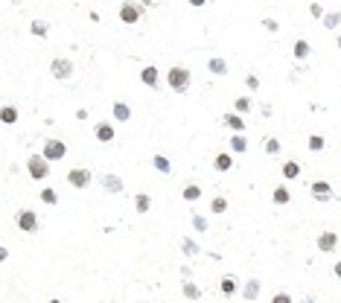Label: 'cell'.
<instances>
[{"mask_svg":"<svg viewBox=\"0 0 341 303\" xmlns=\"http://www.w3.org/2000/svg\"><path fill=\"white\" fill-rule=\"evenodd\" d=\"M166 85H169L175 93H184L187 88H189V70L181 67V64L169 67V73H166Z\"/></svg>","mask_w":341,"mask_h":303,"instance_id":"cell-1","label":"cell"},{"mask_svg":"<svg viewBox=\"0 0 341 303\" xmlns=\"http://www.w3.org/2000/svg\"><path fill=\"white\" fill-rule=\"evenodd\" d=\"M50 163H53V160H47L44 152H41V154H30L27 169H30V175L35 181H44V178H50Z\"/></svg>","mask_w":341,"mask_h":303,"instance_id":"cell-2","label":"cell"},{"mask_svg":"<svg viewBox=\"0 0 341 303\" xmlns=\"http://www.w3.org/2000/svg\"><path fill=\"white\" fill-rule=\"evenodd\" d=\"M140 18H143V6H137V3H131V0H125L123 6H120V21H123V24L134 27Z\"/></svg>","mask_w":341,"mask_h":303,"instance_id":"cell-3","label":"cell"},{"mask_svg":"<svg viewBox=\"0 0 341 303\" xmlns=\"http://www.w3.org/2000/svg\"><path fill=\"white\" fill-rule=\"evenodd\" d=\"M50 73H53V79H59V82L70 79V76H73V61H70V59H53Z\"/></svg>","mask_w":341,"mask_h":303,"instance_id":"cell-4","label":"cell"},{"mask_svg":"<svg viewBox=\"0 0 341 303\" xmlns=\"http://www.w3.org/2000/svg\"><path fill=\"white\" fill-rule=\"evenodd\" d=\"M15 225H18L21 230L32 233V230H38V216H35L32 210H21L18 216H15Z\"/></svg>","mask_w":341,"mask_h":303,"instance_id":"cell-5","label":"cell"},{"mask_svg":"<svg viewBox=\"0 0 341 303\" xmlns=\"http://www.w3.org/2000/svg\"><path fill=\"white\" fill-rule=\"evenodd\" d=\"M64 154H67V143H62V140H47L44 143V157L47 160H62Z\"/></svg>","mask_w":341,"mask_h":303,"instance_id":"cell-6","label":"cell"},{"mask_svg":"<svg viewBox=\"0 0 341 303\" xmlns=\"http://www.w3.org/2000/svg\"><path fill=\"white\" fill-rule=\"evenodd\" d=\"M67 184L76 187V189H85L91 184V169H70L67 172Z\"/></svg>","mask_w":341,"mask_h":303,"instance_id":"cell-7","label":"cell"},{"mask_svg":"<svg viewBox=\"0 0 341 303\" xmlns=\"http://www.w3.org/2000/svg\"><path fill=\"white\" fill-rule=\"evenodd\" d=\"M309 189H312V198H315V201H330V198H333V189H330L327 181H315Z\"/></svg>","mask_w":341,"mask_h":303,"instance_id":"cell-8","label":"cell"},{"mask_svg":"<svg viewBox=\"0 0 341 303\" xmlns=\"http://www.w3.org/2000/svg\"><path fill=\"white\" fill-rule=\"evenodd\" d=\"M93 134H96L99 143H111V140H114V125H111V122H96V131H93Z\"/></svg>","mask_w":341,"mask_h":303,"instance_id":"cell-9","label":"cell"},{"mask_svg":"<svg viewBox=\"0 0 341 303\" xmlns=\"http://www.w3.org/2000/svg\"><path fill=\"white\" fill-rule=\"evenodd\" d=\"M336 245H339V236H336L333 230H327V233H321V236H318V248H321L324 254L336 251Z\"/></svg>","mask_w":341,"mask_h":303,"instance_id":"cell-10","label":"cell"},{"mask_svg":"<svg viewBox=\"0 0 341 303\" xmlns=\"http://www.w3.org/2000/svg\"><path fill=\"white\" fill-rule=\"evenodd\" d=\"M292 53H295V59L298 61H303V59H309V53H312V47H309V41H295V47H292Z\"/></svg>","mask_w":341,"mask_h":303,"instance_id":"cell-11","label":"cell"},{"mask_svg":"<svg viewBox=\"0 0 341 303\" xmlns=\"http://www.w3.org/2000/svg\"><path fill=\"white\" fill-rule=\"evenodd\" d=\"M102 187H105L108 192H123V178H117V175H102Z\"/></svg>","mask_w":341,"mask_h":303,"instance_id":"cell-12","label":"cell"},{"mask_svg":"<svg viewBox=\"0 0 341 303\" xmlns=\"http://www.w3.org/2000/svg\"><path fill=\"white\" fill-rule=\"evenodd\" d=\"M213 166H216V172H227V169L233 166V157L222 152V154H216V157H213Z\"/></svg>","mask_w":341,"mask_h":303,"instance_id":"cell-13","label":"cell"},{"mask_svg":"<svg viewBox=\"0 0 341 303\" xmlns=\"http://www.w3.org/2000/svg\"><path fill=\"white\" fill-rule=\"evenodd\" d=\"M140 79H143V85H149V88H157V67H143V73H140Z\"/></svg>","mask_w":341,"mask_h":303,"instance_id":"cell-14","label":"cell"},{"mask_svg":"<svg viewBox=\"0 0 341 303\" xmlns=\"http://www.w3.org/2000/svg\"><path fill=\"white\" fill-rule=\"evenodd\" d=\"M114 117H117L120 122H128L131 120V108H128L125 102H114Z\"/></svg>","mask_w":341,"mask_h":303,"instance_id":"cell-15","label":"cell"},{"mask_svg":"<svg viewBox=\"0 0 341 303\" xmlns=\"http://www.w3.org/2000/svg\"><path fill=\"white\" fill-rule=\"evenodd\" d=\"M219 289H222V295H227V298H230V295H236V280H233V277L227 274V277H222Z\"/></svg>","mask_w":341,"mask_h":303,"instance_id":"cell-16","label":"cell"},{"mask_svg":"<svg viewBox=\"0 0 341 303\" xmlns=\"http://www.w3.org/2000/svg\"><path fill=\"white\" fill-rule=\"evenodd\" d=\"M339 24H341V12H339V9H336V12H327V15H324V30H336Z\"/></svg>","mask_w":341,"mask_h":303,"instance_id":"cell-17","label":"cell"},{"mask_svg":"<svg viewBox=\"0 0 341 303\" xmlns=\"http://www.w3.org/2000/svg\"><path fill=\"white\" fill-rule=\"evenodd\" d=\"M225 125L233 128V131H242V128H245V122H242L239 114H225Z\"/></svg>","mask_w":341,"mask_h":303,"instance_id":"cell-18","label":"cell"},{"mask_svg":"<svg viewBox=\"0 0 341 303\" xmlns=\"http://www.w3.org/2000/svg\"><path fill=\"white\" fill-rule=\"evenodd\" d=\"M242 298L245 301H257L260 298V280H251L248 286H245V292H242Z\"/></svg>","mask_w":341,"mask_h":303,"instance_id":"cell-19","label":"cell"},{"mask_svg":"<svg viewBox=\"0 0 341 303\" xmlns=\"http://www.w3.org/2000/svg\"><path fill=\"white\" fill-rule=\"evenodd\" d=\"M207 67H210L216 76H225V73H227V61H225V59H210V61H207Z\"/></svg>","mask_w":341,"mask_h":303,"instance_id":"cell-20","label":"cell"},{"mask_svg":"<svg viewBox=\"0 0 341 303\" xmlns=\"http://www.w3.org/2000/svg\"><path fill=\"white\" fill-rule=\"evenodd\" d=\"M298 175H301V166L295 160H286L283 163V178H298Z\"/></svg>","mask_w":341,"mask_h":303,"instance_id":"cell-21","label":"cell"},{"mask_svg":"<svg viewBox=\"0 0 341 303\" xmlns=\"http://www.w3.org/2000/svg\"><path fill=\"white\" fill-rule=\"evenodd\" d=\"M30 30H32V35H35V38H47L50 27H47L44 21H32V24H30Z\"/></svg>","mask_w":341,"mask_h":303,"instance_id":"cell-22","label":"cell"},{"mask_svg":"<svg viewBox=\"0 0 341 303\" xmlns=\"http://www.w3.org/2000/svg\"><path fill=\"white\" fill-rule=\"evenodd\" d=\"M149 204H152V198H149L146 192H140V195L134 198V210H137V213H146V210H149Z\"/></svg>","mask_w":341,"mask_h":303,"instance_id":"cell-23","label":"cell"},{"mask_svg":"<svg viewBox=\"0 0 341 303\" xmlns=\"http://www.w3.org/2000/svg\"><path fill=\"white\" fill-rule=\"evenodd\" d=\"M0 120L6 122V125H12V122L18 120V111H15V108H12V105H6V108H3V111H0Z\"/></svg>","mask_w":341,"mask_h":303,"instance_id":"cell-24","label":"cell"},{"mask_svg":"<svg viewBox=\"0 0 341 303\" xmlns=\"http://www.w3.org/2000/svg\"><path fill=\"white\" fill-rule=\"evenodd\" d=\"M230 149L233 152H245L248 149V140H245L242 134H233V137H230Z\"/></svg>","mask_w":341,"mask_h":303,"instance_id":"cell-25","label":"cell"},{"mask_svg":"<svg viewBox=\"0 0 341 303\" xmlns=\"http://www.w3.org/2000/svg\"><path fill=\"white\" fill-rule=\"evenodd\" d=\"M155 169H160L163 175H169V172H172V163H169L163 154H155Z\"/></svg>","mask_w":341,"mask_h":303,"instance_id":"cell-26","label":"cell"},{"mask_svg":"<svg viewBox=\"0 0 341 303\" xmlns=\"http://www.w3.org/2000/svg\"><path fill=\"white\" fill-rule=\"evenodd\" d=\"M195 198H201V187H195V184L184 187V201H195Z\"/></svg>","mask_w":341,"mask_h":303,"instance_id":"cell-27","label":"cell"},{"mask_svg":"<svg viewBox=\"0 0 341 303\" xmlns=\"http://www.w3.org/2000/svg\"><path fill=\"white\" fill-rule=\"evenodd\" d=\"M184 298H187V301H198V298H201L198 286H192V283H184Z\"/></svg>","mask_w":341,"mask_h":303,"instance_id":"cell-28","label":"cell"},{"mask_svg":"<svg viewBox=\"0 0 341 303\" xmlns=\"http://www.w3.org/2000/svg\"><path fill=\"white\" fill-rule=\"evenodd\" d=\"M41 201H44V204H56V201H59V195H56V189H50V187H47V189L41 192Z\"/></svg>","mask_w":341,"mask_h":303,"instance_id":"cell-29","label":"cell"},{"mask_svg":"<svg viewBox=\"0 0 341 303\" xmlns=\"http://www.w3.org/2000/svg\"><path fill=\"white\" fill-rule=\"evenodd\" d=\"M274 201H277V204H289V189H286V187H277V189H274Z\"/></svg>","mask_w":341,"mask_h":303,"instance_id":"cell-30","label":"cell"},{"mask_svg":"<svg viewBox=\"0 0 341 303\" xmlns=\"http://www.w3.org/2000/svg\"><path fill=\"white\" fill-rule=\"evenodd\" d=\"M233 108H236V114H245L251 108V102H248V96H239L236 102H233Z\"/></svg>","mask_w":341,"mask_h":303,"instance_id":"cell-31","label":"cell"},{"mask_svg":"<svg viewBox=\"0 0 341 303\" xmlns=\"http://www.w3.org/2000/svg\"><path fill=\"white\" fill-rule=\"evenodd\" d=\"M210 210H213V213H225V210H227V198H222V195H219V198H213Z\"/></svg>","mask_w":341,"mask_h":303,"instance_id":"cell-32","label":"cell"},{"mask_svg":"<svg viewBox=\"0 0 341 303\" xmlns=\"http://www.w3.org/2000/svg\"><path fill=\"white\" fill-rule=\"evenodd\" d=\"M321 149H324V137L312 134V137H309V152H321Z\"/></svg>","mask_w":341,"mask_h":303,"instance_id":"cell-33","label":"cell"},{"mask_svg":"<svg viewBox=\"0 0 341 303\" xmlns=\"http://www.w3.org/2000/svg\"><path fill=\"white\" fill-rule=\"evenodd\" d=\"M265 152H268V154H280V140L268 137V140H265Z\"/></svg>","mask_w":341,"mask_h":303,"instance_id":"cell-34","label":"cell"},{"mask_svg":"<svg viewBox=\"0 0 341 303\" xmlns=\"http://www.w3.org/2000/svg\"><path fill=\"white\" fill-rule=\"evenodd\" d=\"M192 227H195L198 233H204V230H207V222H204V216H192Z\"/></svg>","mask_w":341,"mask_h":303,"instance_id":"cell-35","label":"cell"},{"mask_svg":"<svg viewBox=\"0 0 341 303\" xmlns=\"http://www.w3.org/2000/svg\"><path fill=\"white\" fill-rule=\"evenodd\" d=\"M181 248H184V254H189V257H192V254H198V245L192 242V239H184V245H181Z\"/></svg>","mask_w":341,"mask_h":303,"instance_id":"cell-36","label":"cell"},{"mask_svg":"<svg viewBox=\"0 0 341 303\" xmlns=\"http://www.w3.org/2000/svg\"><path fill=\"white\" fill-rule=\"evenodd\" d=\"M263 27H265L268 32H277L280 30V24H277V21H271V18H265V21H263Z\"/></svg>","mask_w":341,"mask_h":303,"instance_id":"cell-37","label":"cell"},{"mask_svg":"<svg viewBox=\"0 0 341 303\" xmlns=\"http://www.w3.org/2000/svg\"><path fill=\"white\" fill-rule=\"evenodd\" d=\"M245 85H248L251 91H257V88H260V79H257V76H254V73H251L248 79H245Z\"/></svg>","mask_w":341,"mask_h":303,"instance_id":"cell-38","label":"cell"},{"mask_svg":"<svg viewBox=\"0 0 341 303\" xmlns=\"http://www.w3.org/2000/svg\"><path fill=\"white\" fill-rule=\"evenodd\" d=\"M309 12L315 15V18H324V12H321V6H318V3H309Z\"/></svg>","mask_w":341,"mask_h":303,"instance_id":"cell-39","label":"cell"},{"mask_svg":"<svg viewBox=\"0 0 341 303\" xmlns=\"http://www.w3.org/2000/svg\"><path fill=\"white\" fill-rule=\"evenodd\" d=\"M204 3H207V0H189V6H195V9H198V6H204Z\"/></svg>","mask_w":341,"mask_h":303,"instance_id":"cell-40","label":"cell"},{"mask_svg":"<svg viewBox=\"0 0 341 303\" xmlns=\"http://www.w3.org/2000/svg\"><path fill=\"white\" fill-rule=\"evenodd\" d=\"M336 277L341 280V263H336Z\"/></svg>","mask_w":341,"mask_h":303,"instance_id":"cell-41","label":"cell"},{"mask_svg":"<svg viewBox=\"0 0 341 303\" xmlns=\"http://www.w3.org/2000/svg\"><path fill=\"white\" fill-rule=\"evenodd\" d=\"M339 50H341V35H339Z\"/></svg>","mask_w":341,"mask_h":303,"instance_id":"cell-42","label":"cell"}]
</instances>
